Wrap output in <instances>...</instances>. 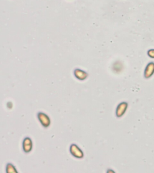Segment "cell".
Returning a JSON list of instances; mask_svg holds the SVG:
<instances>
[{
	"instance_id": "obj_1",
	"label": "cell",
	"mask_w": 154,
	"mask_h": 173,
	"mask_svg": "<svg viewBox=\"0 0 154 173\" xmlns=\"http://www.w3.org/2000/svg\"><path fill=\"white\" fill-rule=\"evenodd\" d=\"M70 152L72 156L76 158L81 159L84 157V153L83 151L75 144H72L70 147Z\"/></svg>"
},
{
	"instance_id": "obj_2",
	"label": "cell",
	"mask_w": 154,
	"mask_h": 173,
	"mask_svg": "<svg viewBox=\"0 0 154 173\" xmlns=\"http://www.w3.org/2000/svg\"><path fill=\"white\" fill-rule=\"evenodd\" d=\"M37 117L42 125L45 127H48L51 124V120L48 115L43 112H39L37 114Z\"/></svg>"
},
{
	"instance_id": "obj_3",
	"label": "cell",
	"mask_w": 154,
	"mask_h": 173,
	"mask_svg": "<svg viewBox=\"0 0 154 173\" xmlns=\"http://www.w3.org/2000/svg\"><path fill=\"white\" fill-rule=\"evenodd\" d=\"M127 108H128V104L126 102H123L119 104L116 108V116L118 117H121L122 116H123V114L125 113Z\"/></svg>"
},
{
	"instance_id": "obj_4",
	"label": "cell",
	"mask_w": 154,
	"mask_h": 173,
	"mask_svg": "<svg viewBox=\"0 0 154 173\" xmlns=\"http://www.w3.org/2000/svg\"><path fill=\"white\" fill-rule=\"evenodd\" d=\"M23 150L25 153H29L33 149V142L32 139L27 137L23 141Z\"/></svg>"
},
{
	"instance_id": "obj_5",
	"label": "cell",
	"mask_w": 154,
	"mask_h": 173,
	"mask_svg": "<svg viewBox=\"0 0 154 173\" xmlns=\"http://www.w3.org/2000/svg\"><path fill=\"white\" fill-rule=\"evenodd\" d=\"M74 75L78 79L84 81L87 78L88 73L84 70L80 69H76L74 70Z\"/></svg>"
},
{
	"instance_id": "obj_6",
	"label": "cell",
	"mask_w": 154,
	"mask_h": 173,
	"mask_svg": "<svg viewBox=\"0 0 154 173\" xmlns=\"http://www.w3.org/2000/svg\"><path fill=\"white\" fill-rule=\"evenodd\" d=\"M154 73V63H149L145 70V77L146 78H149Z\"/></svg>"
},
{
	"instance_id": "obj_7",
	"label": "cell",
	"mask_w": 154,
	"mask_h": 173,
	"mask_svg": "<svg viewBox=\"0 0 154 173\" xmlns=\"http://www.w3.org/2000/svg\"><path fill=\"white\" fill-rule=\"evenodd\" d=\"M6 173H17V171L15 167L10 163L7 164L6 166Z\"/></svg>"
},
{
	"instance_id": "obj_8",
	"label": "cell",
	"mask_w": 154,
	"mask_h": 173,
	"mask_svg": "<svg viewBox=\"0 0 154 173\" xmlns=\"http://www.w3.org/2000/svg\"><path fill=\"white\" fill-rule=\"evenodd\" d=\"M148 55L149 57L154 58V50H150L148 52Z\"/></svg>"
}]
</instances>
